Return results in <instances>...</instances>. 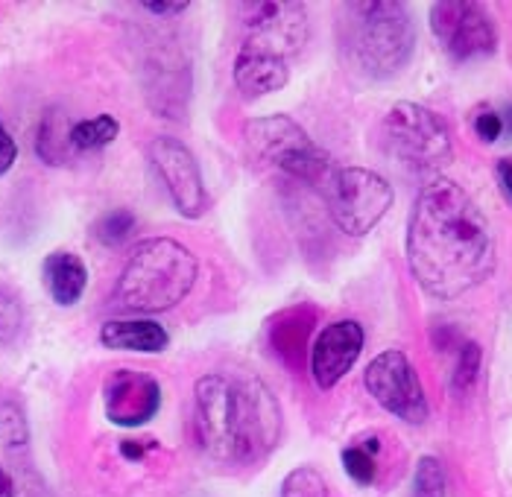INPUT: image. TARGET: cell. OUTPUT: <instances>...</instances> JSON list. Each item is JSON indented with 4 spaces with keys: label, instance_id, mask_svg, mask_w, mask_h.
Masks as SVG:
<instances>
[{
    "label": "cell",
    "instance_id": "6da1fadb",
    "mask_svg": "<svg viewBox=\"0 0 512 497\" xmlns=\"http://www.w3.org/2000/svg\"><path fill=\"white\" fill-rule=\"evenodd\" d=\"M410 272L425 293L457 299L495 269V237L469 193L436 179L419 193L407 229Z\"/></svg>",
    "mask_w": 512,
    "mask_h": 497
},
{
    "label": "cell",
    "instance_id": "7a4b0ae2",
    "mask_svg": "<svg viewBox=\"0 0 512 497\" xmlns=\"http://www.w3.org/2000/svg\"><path fill=\"white\" fill-rule=\"evenodd\" d=\"M197 436L208 457L220 462H252L267 457L281 439L276 395L258 378H199Z\"/></svg>",
    "mask_w": 512,
    "mask_h": 497
},
{
    "label": "cell",
    "instance_id": "3957f363",
    "mask_svg": "<svg viewBox=\"0 0 512 497\" xmlns=\"http://www.w3.org/2000/svg\"><path fill=\"white\" fill-rule=\"evenodd\" d=\"M197 258L170 237H153L135 246L120 272L118 302L135 313H161L176 307L197 284Z\"/></svg>",
    "mask_w": 512,
    "mask_h": 497
},
{
    "label": "cell",
    "instance_id": "277c9868",
    "mask_svg": "<svg viewBox=\"0 0 512 497\" xmlns=\"http://www.w3.org/2000/svg\"><path fill=\"white\" fill-rule=\"evenodd\" d=\"M355 21H352V50L363 71L372 77H393L398 74L416 44L413 18L404 3H355L349 6Z\"/></svg>",
    "mask_w": 512,
    "mask_h": 497
},
{
    "label": "cell",
    "instance_id": "5b68a950",
    "mask_svg": "<svg viewBox=\"0 0 512 497\" xmlns=\"http://www.w3.org/2000/svg\"><path fill=\"white\" fill-rule=\"evenodd\" d=\"M246 144L261 161L273 164L278 170L311 182L314 188H322V182L331 176L334 164L311 141V135L287 115L255 117L246 123Z\"/></svg>",
    "mask_w": 512,
    "mask_h": 497
},
{
    "label": "cell",
    "instance_id": "8992f818",
    "mask_svg": "<svg viewBox=\"0 0 512 497\" xmlns=\"http://www.w3.org/2000/svg\"><path fill=\"white\" fill-rule=\"evenodd\" d=\"M319 191L334 223L349 237L369 234L393 205L390 182L363 167H334Z\"/></svg>",
    "mask_w": 512,
    "mask_h": 497
},
{
    "label": "cell",
    "instance_id": "52a82bcc",
    "mask_svg": "<svg viewBox=\"0 0 512 497\" xmlns=\"http://www.w3.org/2000/svg\"><path fill=\"white\" fill-rule=\"evenodd\" d=\"M384 138L395 158L413 170H436L451 161V132L445 120L425 106L395 103L384 120Z\"/></svg>",
    "mask_w": 512,
    "mask_h": 497
},
{
    "label": "cell",
    "instance_id": "ba28073f",
    "mask_svg": "<svg viewBox=\"0 0 512 497\" xmlns=\"http://www.w3.org/2000/svg\"><path fill=\"white\" fill-rule=\"evenodd\" d=\"M431 30L442 44V50L457 59L469 62L480 56H492L498 47V33L492 18L480 3L469 0H442L431 6Z\"/></svg>",
    "mask_w": 512,
    "mask_h": 497
},
{
    "label": "cell",
    "instance_id": "9c48e42d",
    "mask_svg": "<svg viewBox=\"0 0 512 497\" xmlns=\"http://www.w3.org/2000/svg\"><path fill=\"white\" fill-rule=\"evenodd\" d=\"M366 389L369 395L401 421L407 424H422L428 419V401L422 381L401 351H384L366 366Z\"/></svg>",
    "mask_w": 512,
    "mask_h": 497
},
{
    "label": "cell",
    "instance_id": "30bf717a",
    "mask_svg": "<svg viewBox=\"0 0 512 497\" xmlns=\"http://www.w3.org/2000/svg\"><path fill=\"white\" fill-rule=\"evenodd\" d=\"M240 12L246 15L249 36L243 50L270 53L287 59L305 41V15L299 3H243Z\"/></svg>",
    "mask_w": 512,
    "mask_h": 497
},
{
    "label": "cell",
    "instance_id": "8fae6325",
    "mask_svg": "<svg viewBox=\"0 0 512 497\" xmlns=\"http://www.w3.org/2000/svg\"><path fill=\"white\" fill-rule=\"evenodd\" d=\"M150 161L156 167L158 179L170 193L173 205L179 208V214L188 220L202 217L208 199H205V185H202V173H199L194 153L182 141L161 135L150 144Z\"/></svg>",
    "mask_w": 512,
    "mask_h": 497
},
{
    "label": "cell",
    "instance_id": "7c38bea8",
    "mask_svg": "<svg viewBox=\"0 0 512 497\" xmlns=\"http://www.w3.org/2000/svg\"><path fill=\"white\" fill-rule=\"evenodd\" d=\"M363 328L355 319H340L334 325H328L314 343V354H311V375L319 389H331L343 381L355 360L363 351Z\"/></svg>",
    "mask_w": 512,
    "mask_h": 497
},
{
    "label": "cell",
    "instance_id": "4fadbf2b",
    "mask_svg": "<svg viewBox=\"0 0 512 497\" xmlns=\"http://www.w3.org/2000/svg\"><path fill=\"white\" fill-rule=\"evenodd\" d=\"M161 410V386L135 369H118L106 381V416L118 427H141Z\"/></svg>",
    "mask_w": 512,
    "mask_h": 497
},
{
    "label": "cell",
    "instance_id": "5bb4252c",
    "mask_svg": "<svg viewBox=\"0 0 512 497\" xmlns=\"http://www.w3.org/2000/svg\"><path fill=\"white\" fill-rule=\"evenodd\" d=\"M235 82L243 97H249V100L264 97V94H273L290 82V65H287V59L240 47L235 62Z\"/></svg>",
    "mask_w": 512,
    "mask_h": 497
},
{
    "label": "cell",
    "instance_id": "9a60e30c",
    "mask_svg": "<svg viewBox=\"0 0 512 497\" xmlns=\"http://www.w3.org/2000/svg\"><path fill=\"white\" fill-rule=\"evenodd\" d=\"M44 284L53 302L62 307L77 305L88 287V269L74 252H53L44 258Z\"/></svg>",
    "mask_w": 512,
    "mask_h": 497
},
{
    "label": "cell",
    "instance_id": "2e32d148",
    "mask_svg": "<svg viewBox=\"0 0 512 497\" xmlns=\"http://www.w3.org/2000/svg\"><path fill=\"white\" fill-rule=\"evenodd\" d=\"M100 343L106 348H115V351L158 354L167 348L170 337L158 322H150V319H115V322L103 325Z\"/></svg>",
    "mask_w": 512,
    "mask_h": 497
},
{
    "label": "cell",
    "instance_id": "e0dca14e",
    "mask_svg": "<svg viewBox=\"0 0 512 497\" xmlns=\"http://www.w3.org/2000/svg\"><path fill=\"white\" fill-rule=\"evenodd\" d=\"M71 132H74V123L62 112H47L44 115L39 129V155L47 164L68 161V153L74 150Z\"/></svg>",
    "mask_w": 512,
    "mask_h": 497
},
{
    "label": "cell",
    "instance_id": "ac0fdd59",
    "mask_svg": "<svg viewBox=\"0 0 512 497\" xmlns=\"http://www.w3.org/2000/svg\"><path fill=\"white\" fill-rule=\"evenodd\" d=\"M120 123L112 115H97L91 120H79L74 123V132H71V141H74V150H103L109 147L115 138H118Z\"/></svg>",
    "mask_w": 512,
    "mask_h": 497
},
{
    "label": "cell",
    "instance_id": "d6986e66",
    "mask_svg": "<svg viewBox=\"0 0 512 497\" xmlns=\"http://www.w3.org/2000/svg\"><path fill=\"white\" fill-rule=\"evenodd\" d=\"M375 442H355L343 451V465H346V474L360 483V486H372L375 483V474H378V459H375Z\"/></svg>",
    "mask_w": 512,
    "mask_h": 497
},
{
    "label": "cell",
    "instance_id": "ffe728a7",
    "mask_svg": "<svg viewBox=\"0 0 512 497\" xmlns=\"http://www.w3.org/2000/svg\"><path fill=\"white\" fill-rule=\"evenodd\" d=\"M448 483H445V468L436 457H422L416 462L413 474V497H445Z\"/></svg>",
    "mask_w": 512,
    "mask_h": 497
},
{
    "label": "cell",
    "instance_id": "44dd1931",
    "mask_svg": "<svg viewBox=\"0 0 512 497\" xmlns=\"http://www.w3.org/2000/svg\"><path fill=\"white\" fill-rule=\"evenodd\" d=\"M281 497H328V486L316 468H296L284 477L281 483Z\"/></svg>",
    "mask_w": 512,
    "mask_h": 497
},
{
    "label": "cell",
    "instance_id": "7402d4cb",
    "mask_svg": "<svg viewBox=\"0 0 512 497\" xmlns=\"http://www.w3.org/2000/svg\"><path fill=\"white\" fill-rule=\"evenodd\" d=\"M132 231H135V214L126 211V208H115V211L103 214V217L97 220V226H94L97 240L106 243V246H118V243H123Z\"/></svg>",
    "mask_w": 512,
    "mask_h": 497
},
{
    "label": "cell",
    "instance_id": "603a6c76",
    "mask_svg": "<svg viewBox=\"0 0 512 497\" xmlns=\"http://www.w3.org/2000/svg\"><path fill=\"white\" fill-rule=\"evenodd\" d=\"M477 372H480V348L474 343H466L457 354V366H454V375H451V389L457 395L469 392L477 381Z\"/></svg>",
    "mask_w": 512,
    "mask_h": 497
},
{
    "label": "cell",
    "instance_id": "cb8c5ba5",
    "mask_svg": "<svg viewBox=\"0 0 512 497\" xmlns=\"http://www.w3.org/2000/svg\"><path fill=\"white\" fill-rule=\"evenodd\" d=\"M21 325H24V307L18 302V296L0 287V343L15 340Z\"/></svg>",
    "mask_w": 512,
    "mask_h": 497
},
{
    "label": "cell",
    "instance_id": "d4e9b609",
    "mask_svg": "<svg viewBox=\"0 0 512 497\" xmlns=\"http://www.w3.org/2000/svg\"><path fill=\"white\" fill-rule=\"evenodd\" d=\"M474 132H477V138L480 141H486V144H492V141H498L504 132H507V123H504V115L501 112H495V109H477V115H474Z\"/></svg>",
    "mask_w": 512,
    "mask_h": 497
},
{
    "label": "cell",
    "instance_id": "484cf974",
    "mask_svg": "<svg viewBox=\"0 0 512 497\" xmlns=\"http://www.w3.org/2000/svg\"><path fill=\"white\" fill-rule=\"evenodd\" d=\"M15 158H18V147L12 141V135L6 132V126L0 123V176L15 164Z\"/></svg>",
    "mask_w": 512,
    "mask_h": 497
},
{
    "label": "cell",
    "instance_id": "4316f807",
    "mask_svg": "<svg viewBox=\"0 0 512 497\" xmlns=\"http://www.w3.org/2000/svg\"><path fill=\"white\" fill-rule=\"evenodd\" d=\"M147 12H156V15H179L188 9V3H144Z\"/></svg>",
    "mask_w": 512,
    "mask_h": 497
},
{
    "label": "cell",
    "instance_id": "83f0119b",
    "mask_svg": "<svg viewBox=\"0 0 512 497\" xmlns=\"http://www.w3.org/2000/svg\"><path fill=\"white\" fill-rule=\"evenodd\" d=\"M498 179H501L504 191L512 196V158H504V161H498Z\"/></svg>",
    "mask_w": 512,
    "mask_h": 497
},
{
    "label": "cell",
    "instance_id": "f1b7e54d",
    "mask_svg": "<svg viewBox=\"0 0 512 497\" xmlns=\"http://www.w3.org/2000/svg\"><path fill=\"white\" fill-rule=\"evenodd\" d=\"M0 497H15V483H12V477L3 471V465H0Z\"/></svg>",
    "mask_w": 512,
    "mask_h": 497
},
{
    "label": "cell",
    "instance_id": "f546056e",
    "mask_svg": "<svg viewBox=\"0 0 512 497\" xmlns=\"http://www.w3.org/2000/svg\"><path fill=\"white\" fill-rule=\"evenodd\" d=\"M120 451H123V454H126L129 459H138V457H144V451H147V448H144V445H132V442H123V448H120Z\"/></svg>",
    "mask_w": 512,
    "mask_h": 497
}]
</instances>
